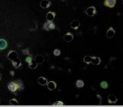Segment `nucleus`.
<instances>
[{"mask_svg": "<svg viewBox=\"0 0 123 107\" xmlns=\"http://www.w3.org/2000/svg\"><path fill=\"white\" fill-rule=\"evenodd\" d=\"M96 13H97V11H96V7H94V6L89 7V8H86V15H88V16H90V17L95 16V15L96 14Z\"/></svg>", "mask_w": 123, "mask_h": 107, "instance_id": "nucleus-1", "label": "nucleus"}, {"mask_svg": "<svg viewBox=\"0 0 123 107\" xmlns=\"http://www.w3.org/2000/svg\"><path fill=\"white\" fill-rule=\"evenodd\" d=\"M116 3H117V0H105L104 1V5L110 8H114L116 6Z\"/></svg>", "mask_w": 123, "mask_h": 107, "instance_id": "nucleus-2", "label": "nucleus"}, {"mask_svg": "<svg viewBox=\"0 0 123 107\" xmlns=\"http://www.w3.org/2000/svg\"><path fill=\"white\" fill-rule=\"evenodd\" d=\"M8 89L12 92H15L17 91V89H18V84H17L16 82H9L8 84Z\"/></svg>", "mask_w": 123, "mask_h": 107, "instance_id": "nucleus-3", "label": "nucleus"}, {"mask_svg": "<svg viewBox=\"0 0 123 107\" xmlns=\"http://www.w3.org/2000/svg\"><path fill=\"white\" fill-rule=\"evenodd\" d=\"M55 25L52 21H48L44 24V29L45 30H51V29H55Z\"/></svg>", "mask_w": 123, "mask_h": 107, "instance_id": "nucleus-4", "label": "nucleus"}, {"mask_svg": "<svg viewBox=\"0 0 123 107\" xmlns=\"http://www.w3.org/2000/svg\"><path fill=\"white\" fill-rule=\"evenodd\" d=\"M8 59H10V60H12V61H13L14 59L18 58V54H17L16 51L11 50V51H9L8 54Z\"/></svg>", "mask_w": 123, "mask_h": 107, "instance_id": "nucleus-5", "label": "nucleus"}, {"mask_svg": "<svg viewBox=\"0 0 123 107\" xmlns=\"http://www.w3.org/2000/svg\"><path fill=\"white\" fill-rule=\"evenodd\" d=\"M107 100H108L109 104H116V103L117 102V96H116L115 95H113V94L110 95L108 96V98H107Z\"/></svg>", "mask_w": 123, "mask_h": 107, "instance_id": "nucleus-6", "label": "nucleus"}, {"mask_svg": "<svg viewBox=\"0 0 123 107\" xmlns=\"http://www.w3.org/2000/svg\"><path fill=\"white\" fill-rule=\"evenodd\" d=\"M116 31L115 29H113L112 27H110L108 29V30L106 31V37L107 38H113L115 36Z\"/></svg>", "mask_w": 123, "mask_h": 107, "instance_id": "nucleus-7", "label": "nucleus"}, {"mask_svg": "<svg viewBox=\"0 0 123 107\" xmlns=\"http://www.w3.org/2000/svg\"><path fill=\"white\" fill-rule=\"evenodd\" d=\"M74 39V35L73 34H71V33H67V34H65V36H64V40L65 41V42H70V41H72Z\"/></svg>", "mask_w": 123, "mask_h": 107, "instance_id": "nucleus-8", "label": "nucleus"}, {"mask_svg": "<svg viewBox=\"0 0 123 107\" xmlns=\"http://www.w3.org/2000/svg\"><path fill=\"white\" fill-rule=\"evenodd\" d=\"M80 21L77 19H74L70 23V28L73 29H78L80 27Z\"/></svg>", "mask_w": 123, "mask_h": 107, "instance_id": "nucleus-9", "label": "nucleus"}, {"mask_svg": "<svg viewBox=\"0 0 123 107\" xmlns=\"http://www.w3.org/2000/svg\"><path fill=\"white\" fill-rule=\"evenodd\" d=\"M55 18V12L49 11V12H48L47 14H46V19H47L48 21H53Z\"/></svg>", "mask_w": 123, "mask_h": 107, "instance_id": "nucleus-10", "label": "nucleus"}, {"mask_svg": "<svg viewBox=\"0 0 123 107\" xmlns=\"http://www.w3.org/2000/svg\"><path fill=\"white\" fill-rule=\"evenodd\" d=\"M50 4H51V3H50V1H49V0H42V1L40 2V7L43 8H49L50 6Z\"/></svg>", "mask_w": 123, "mask_h": 107, "instance_id": "nucleus-11", "label": "nucleus"}, {"mask_svg": "<svg viewBox=\"0 0 123 107\" xmlns=\"http://www.w3.org/2000/svg\"><path fill=\"white\" fill-rule=\"evenodd\" d=\"M56 83L55 81H49L47 83V87L49 90H54V89H56Z\"/></svg>", "mask_w": 123, "mask_h": 107, "instance_id": "nucleus-12", "label": "nucleus"}, {"mask_svg": "<svg viewBox=\"0 0 123 107\" xmlns=\"http://www.w3.org/2000/svg\"><path fill=\"white\" fill-rule=\"evenodd\" d=\"M100 62H101V60H100V59L97 56H92V60H91V64L94 65H98L100 64Z\"/></svg>", "mask_w": 123, "mask_h": 107, "instance_id": "nucleus-13", "label": "nucleus"}, {"mask_svg": "<svg viewBox=\"0 0 123 107\" xmlns=\"http://www.w3.org/2000/svg\"><path fill=\"white\" fill-rule=\"evenodd\" d=\"M38 83H39L40 85H45V84H47L48 80H47V79L44 78V77H39V78L38 79Z\"/></svg>", "mask_w": 123, "mask_h": 107, "instance_id": "nucleus-14", "label": "nucleus"}, {"mask_svg": "<svg viewBox=\"0 0 123 107\" xmlns=\"http://www.w3.org/2000/svg\"><path fill=\"white\" fill-rule=\"evenodd\" d=\"M7 46H8V43L4 39H0V50H3V49H6Z\"/></svg>", "mask_w": 123, "mask_h": 107, "instance_id": "nucleus-15", "label": "nucleus"}, {"mask_svg": "<svg viewBox=\"0 0 123 107\" xmlns=\"http://www.w3.org/2000/svg\"><path fill=\"white\" fill-rule=\"evenodd\" d=\"M21 60H20L19 58H16L14 59L13 60V65L14 67H16V68H18V67H19L20 65H21Z\"/></svg>", "mask_w": 123, "mask_h": 107, "instance_id": "nucleus-16", "label": "nucleus"}, {"mask_svg": "<svg viewBox=\"0 0 123 107\" xmlns=\"http://www.w3.org/2000/svg\"><path fill=\"white\" fill-rule=\"evenodd\" d=\"M84 85H85V83H84V81H83V80H76V82H75V86L78 88V89H80V88H83V87H84Z\"/></svg>", "mask_w": 123, "mask_h": 107, "instance_id": "nucleus-17", "label": "nucleus"}, {"mask_svg": "<svg viewBox=\"0 0 123 107\" xmlns=\"http://www.w3.org/2000/svg\"><path fill=\"white\" fill-rule=\"evenodd\" d=\"M35 60L38 64H42V63H44V58L41 54H39L35 57Z\"/></svg>", "mask_w": 123, "mask_h": 107, "instance_id": "nucleus-18", "label": "nucleus"}, {"mask_svg": "<svg viewBox=\"0 0 123 107\" xmlns=\"http://www.w3.org/2000/svg\"><path fill=\"white\" fill-rule=\"evenodd\" d=\"M38 65V63L36 62V60H31L29 63V67L30 69H35Z\"/></svg>", "mask_w": 123, "mask_h": 107, "instance_id": "nucleus-19", "label": "nucleus"}, {"mask_svg": "<svg viewBox=\"0 0 123 107\" xmlns=\"http://www.w3.org/2000/svg\"><path fill=\"white\" fill-rule=\"evenodd\" d=\"M91 60H92V56H89V55H86L84 57V62L87 65L91 64Z\"/></svg>", "mask_w": 123, "mask_h": 107, "instance_id": "nucleus-20", "label": "nucleus"}, {"mask_svg": "<svg viewBox=\"0 0 123 107\" xmlns=\"http://www.w3.org/2000/svg\"><path fill=\"white\" fill-rule=\"evenodd\" d=\"M100 87L102 88V89H107V88L109 87V84L107 83V81H101L100 82Z\"/></svg>", "mask_w": 123, "mask_h": 107, "instance_id": "nucleus-21", "label": "nucleus"}, {"mask_svg": "<svg viewBox=\"0 0 123 107\" xmlns=\"http://www.w3.org/2000/svg\"><path fill=\"white\" fill-rule=\"evenodd\" d=\"M9 104L11 105V106H17V105H18V102L17 101V100H15V99H11V100H10Z\"/></svg>", "mask_w": 123, "mask_h": 107, "instance_id": "nucleus-22", "label": "nucleus"}, {"mask_svg": "<svg viewBox=\"0 0 123 107\" xmlns=\"http://www.w3.org/2000/svg\"><path fill=\"white\" fill-rule=\"evenodd\" d=\"M53 54H54V55H55V56H60L61 52H60V50L59 49H55V50H54Z\"/></svg>", "mask_w": 123, "mask_h": 107, "instance_id": "nucleus-23", "label": "nucleus"}, {"mask_svg": "<svg viewBox=\"0 0 123 107\" xmlns=\"http://www.w3.org/2000/svg\"><path fill=\"white\" fill-rule=\"evenodd\" d=\"M54 105H55V106H63L64 103L62 102V101H58V102H55Z\"/></svg>", "mask_w": 123, "mask_h": 107, "instance_id": "nucleus-24", "label": "nucleus"}, {"mask_svg": "<svg viewBox=\"0 0 123 107\" xmlns=\"http://www.w3.org/2000/svg\"><path fill=\"white\" fill-rule=\"evenodd\" d=\"M31 60H32V57H31V56H28L27 58L25 59V61L28 62V63H29V62L31 61Z\"/></svg>", "mask_w": 123, "mask_h": 107, "instance_id": "nucleus-25", "label": "nucleus"}, {"mask_svg": "<svg viewBox=\"0 0 123 107\" xmlns=\"http://www.w3.org/2000/svg\"><path fill=\"white\" fill-rule=\"evenodd\" d=\"M96 97L98 98V99H99V101H100V102H99V104H101V101H102L101 96H100V95H96Z\"/></svg>", "mask_w": 123, "mask_h": 107, "instance_id": "nucleus-26", "label": "nucleus"}, {"mask_svg": "<svg viewBox=\"0 0 123 107\" xmlns=\"http://www.w3.org/2000/svg\"><path fill=\"white\" fill-rule=\"evenodd\" d=\"M23 53L25 54H29V50H28V49H26V50H23Z\"/></svg>", "mask_w": 123, "mask_h": 107, "instance_id": "nucleus-27", "label": "nucleus"}, {"mask_svg": "<svg viewBox=\"0 0 123 107\" xmlns=\"http://www.w3.org/2000/svg\"><path fill=\"white\" fill-rule=\"evenodd\" d=\"M10 74H11L12 75H14V74H13V71H11V72H10Z\"/></svg>", "mask_w": 123, "mask_h": 107, "instance_id": "nucleus-28", "label": "nucleus"}, {"mask_svg": "<svg viewBox=\"0 0 123 107\" xmlns=\"http://www.w3.org/2000/svg\"><path fill=\"white\" fill-rule=\"evenodd\" d=\"M1 78H2V75H1V74H0V80H1Z\"/></svg>", "mask_w": 123, "mask_h": 107, "instance_id": "nucleus-29", "label": "nucleus"}, {"mask_svg": "<svg viewBox=\"0 0 123 107\" xmlns=\"http://www.w3.org/2000/svg\"><path fill=\"white\" fill-rule=\"evenodd\" d=\"M122 4H123V0H122Z\"/></svg>", "mask_w": 123, "mask_h": 107, "instance_id": "nucleus-30", "label": "nucleus"}]
</instances>
